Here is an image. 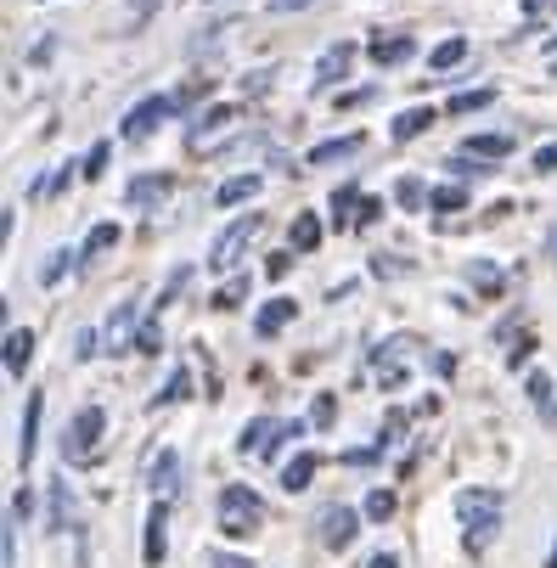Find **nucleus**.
Returning a JSON list of instances; mask_svg holds the SVG:
<instances>
[{"label": "nucleus", "mask_w": 557, "mask_h": 568, "mask_svg": "<svg viewBox=\"0 0 557 568\" xmlns=\"http://www.w3.org/2000/svg\"><path fill=\"white\" fill-rule=\"evenodd\" d=\"M45 529H68V484H51V496H45Z\"/></svg>", "instance_id": "obj_35"}, {"label": "nucleus", "mask_w": 557, "mask_h": 568, "mask_svg": "<svg viewBox=\"0 0 557 568\" xmlns=\"http://www.w3.org/2000/svg\"><path fill=\"white\" fill-rule=\"evenodd\" d=\"M406 271H412L406 260H394V254H372V276H377V282H394V276H406Z\"/></svg>", "instance_id": "obj_43"}, {"label": "nucleus", "mask_w": 557, "mask_h": 568, "mask_svg": "<svg viewBox=\"0 0 557 568\" xmlns=\"http://www.w3.org/2000/svg\"><path fill=\"white\" fill-rule=\"evenodd\" d=\"M355 152H361V135L350 130V135H333V141H315L304 152V164L310 170H327V164H344V158H355Z\"/></svg>", "instance_id": "obj_14"}, {"label": "nucleus", "mask_w": 557, "mask_h": 568, "mask_svg": "<svg viewBox=\"0 0 557 568\" xmlns=\"http://www.w3.org/2000/svg\"><path fill=\"white\" fill-rule=\"evenodd\" d=\"M366 102H372V85H361V91H344V97H338V108H344V113H355V108H366Z\"/></svg>", "instance_id": "obj_47"}, {"label": "nucleus", "mask_w": 557, "mask_h": 568, "mask_svg": "<svg viewBox=\"0 0 557 568\" xmlns=\"http://www.w3.org/2000/svg\"><path fill=\"white\" fill-rule=\"evenodd\" d=\"M175 113H181V102H175V97H141V102L124 113L119 135H124V141H146L158 124H164V119H175Z\"/></svg>", "instance_id": "obj_5"}, {"label": "nucleus", "mask_w": 557, "mask_h": 568, "mask_svg": "<svg viewBox=\"0 0 557 568\" xmlns=\"http://www.w3.org/2000/svg\"><path fill=\"white\" fill-rule=\"evenodd\" d=\"M135 349H141V355H158V349H164V327H158V315L135 327Z\"/></svg>", "instance_id": "obj_39"}, {"label": "nucleus", "mask_w": 557, "mask_h": 568, "mask_svg": "<svg viewBox=\"0 0 557 568\" xmlns=\"http://www.w3.org/2000/svg\"><path fill=\"white\" fill-rule=\"evenodd\" d=\"M124 7H130V12H135V23H146V18H152V12H158V0H124Z\"/></svg>", "instance_id": "obj_54"}, {"label": "nucleus", "mask_w": 557, "mask_h": 568, "mask_svg": "<svg viewBox=\"0 0 557 568\" xmlns=\"http://www.w3.org/2000/svg\"><path fill=\"white\" fill-rule=\"evenodd\" d=\"M546 57H557V34H551V40H546Z\"/></svg>", "instance_id": "obj_57"}, {"label": "nucleus", "mask_w": 557, "mask_h": 568, "mask_svg": "<svg viewBox=\"0 0 557 568\" xmlns=\"http://www.w3.org/2000/svg\"><path fill=\"white\" fill-rule=\"evenodd\" d=\"M79 260H85V248H57V254L40 265V282H45V287H57V282H62V276L79 265Z\"/></svg>", "instance_id": "obj_28"}, {"label": "nucleus", "mask_w": 557, "mask_h": 568, "mask_svg": "<svg viewBox=\"0 0 557 568\" xmlns=\"http://www.w3.org/2000/svg\"><path fill=\"white\" fill-rule=\"evenodd\" d=\"M225 124H236V108H231V102H214V108H203V113L186 124V141L203 146V141H209L214 130H225Z\"/></svg>", "instance_id": "obj_17"}, {"label": "nucleus", "mask_w": 557, "mask_h": 568, "mask_svg": "<svg viewBox=\"0 0 557 568\" xmlns=\"http://www.w3.org/2000/svg\"><path fill=\"white\" fill-rule=\"evenodd\" d=\"M119 242H124V231H119L113 220H97V225H91V236L79 242V248H85V260H102V254H113V248H119Z\"/></svg>", "instance_id": "obj_23"}, {"label": "nucleus", "mask_w": 557, "mask_h": 568, "mask_svg": "<svg viewBox=\"0 0 557 568\" xmlns=\"http://www.w3.org/2000/svg\"><path fill=\"white\" fill-rule=\"evenodd\" d=\"M175 484H181V450L164 445V450L146 462V490L152 496H175Z\"/></svg>", "instance_id": "obj_11"}, {"label": "nucleus", "mask_w": 557, "mask_h": 568, "mask_svg": "<svg viewBox=\"0 0 557 568\" xmlns=\"http://www.w3.org/2000/svg\"><path fill=\"white\" fill-rule=\"evenodd\" d=\"M287 242H293V254H315V248H322V220H315V214H298L293 231H287Z\"/></svg>", "instance_id": "obj_25"}, {"label": "nucleus", "mask_w": 557, "mask_h": 568, "mask_svg": "<svg viewBox=\"0 0 557 568\" xmlns=\"http://www.w3.org/2000/svg\"><path fill=\"white\" fill-rule=\"evenodd\" d=\"M102 344H108V349H135V298H124V304L102 321Z\"/></svg>", "instance_id": "obj_15"}, {"label": "nucleus", "mask_w": 557, "mask_h": 568, "mask_svg": "<svg viewBox=\"0 0 557 568\" xmlns=\"http://www.w3.org/2000/svg\"><path fill=\"white\" fill-rule=\"evenodd\" d=\"M29 513H34V496H29V490H18V496H12V518H18V524H29Z\"/></svg>", "instance_id": "obj_50"}, {"label": "nucleus", "mask_w": 557, "mask_h": 568, "mask_svg": "<svg viewBox=\"0 0 557 568\" xmlns=\"http://www.w3.org/2000/svg\"><path fill=\"white\" fill-rule=\"evenodd\" d=\"M551 254H557V225H551Z\"/></svg>", "instance_id": "obj_58"}, {"label": "nucleus", "mask_w": 557, "mask_h": 568, "mask_svg": "<svg viewBox=\"0 0 557 568\" xmlns=\"http://www.w3.org/2000/svg\"><path fill=\"white\" fill-rule=\"evenodd\" d=\"M428 209H434V214H462V209H467V192H462L456 181H450V186H434V192H428Z\"/></svg>", "instance_id": "obj_33"}, {"label": "nucleus", "mask_w": 557, "mask_h": 568, "mask_svg": "<svg viewBox=\"0 0 557 568\" xmlns=\"http://www.w3.org/2000/svg\"><path fill=\"white\" fill-rule=\"evenodd\" d=\"M327 209H333V231H350V225H355V214H361V186H355V181H344V186L333 192V203H327Z\"/></svg>", "instance_id": "obj_22"}, {"label": "nucleus", "mask_w": 557, "mask_h": 568, "mask_svg": "<svg viewBox=\"0 0 557 568\" xmlns=\"http://www.w3.org/2000/svg\"><path fill=\"white\" fill-rule=\"evenodd\" d=\"M79 175H85V170H73V164H62V170H57V175H51V186H57V192H68V186H73V181H79Z\"/></svg>", "instance_id": "obj_53"}, {"label": "nucleus", "mask_w": 557, "mask_h": 568, "mask_svg": "<svg viewBox=\"0 0 557 568\" xmlns=\"http://www.w3.org/2000/svg\"><path fill=\"white\" fill-rule=\"evenodd\" d=\"M366 51H372V62H377V68H401V62H412V57H417V40H412L406 29H394V34H372V45H366Z\"/></svg>", "instance_id": "obj_12"}, {"label": "nucleus", "mask_w": 557, "mask_h": 568, "mask_svg": "<svg viewBox=\"0 0 557 568\" xmlns=\"http://www.w3.org/2000/svg\"><path fill=\"white\" fill-rule=\"evenodd\" d=\"M108 158H113V141H97L85 158H79V170H85V181H102V175H108Z\"/></svg>", "instance_id": "obj_36"}, {"label": "nucleus", "mask_w": 557, "mask_h": 568, "mask_svg": "<svg viewBox=\"0 0 557 568\" xmlns=\"http://www.w3.org/2000/svg\"><path fill=\"white\" fill-rule=\"evenodd\" d=\"M496 102V91L490 85H479V91H456L450 102H445V113H485Z\"/></svg>", "instance_id": "obj_30"}, {"label": "nucleus", "mask_w": 557, "mask_h": 568, "mask_svg": "<svg viewBox=\"0 0 557 568\" xmlns=\"http://www.w3.org/2000/svg\"><path fill=\"white\" fill-rule=\"evenodd\" d=\"M361 568H401V551H372Z\"/></svg>", "instance_id": "obj_51"}, {"label": "nucleus", "mask_w": 557, "mask_h": 568, "mask_svg": "<svg viewBox=\"0 0 557 568\" xmlns=\"http://www.w3.org/2000/svg\"><path fill=\"white\" fill-rule=\"evenodd\" d=\"M214 524H220L225 540L254 535V529L265 524V501H260V490H249V484H225L220 501H214Z\"/></svg>", "instance_id": "obj_2"}, {"label": "nucleus", "mask_w": 557, "mask_h": 568, "mask_svg": "<svg viewBox=\"0 0 557 568\" xmlns=\"http://www.w3.org/2000/svg\"><path fill=\"white\" fill-rule=\"evenodd\" d=\"M209 568H254V557H243V551H225V546H214V551H209Z\"/></svg>", "instance_id": "obj_44"}, {"label": "nucleus", "mask_w": 557, "mask_h": 568, "mask_svg": "<svg viewBox=\"0 0 557 568\" xmlns=\"http://www.w3.org/2000/svg\"><path fill=\"white\" fill-rule=\"evenodd\" d=\"M310 0H265V12H276V18H287V12H304Z\"/></svg>", "instance_id": "obj_52"}, {"label": "nucleus", "mask_w": 557, "mask_h": 568, "mask_svg": "<svg viewBox=\"0 0 557 568\" xmlns=\"http://www.w3.org/2000/svg\"><path fill=\"white\" fill-rule=\"evenodd\" d=\"M546 568H557V540H551V551H546Z\"/></svg>", "instance_id": "obj_56"}, {"label": "nucleus", "mask_w": 557, "mask_h": 568, "mask_svg": "<svg viewBox=\"0 0 557 568\" xmlns=\"http://www.w3.org/2000/svg\"><path fill=\"white\" fill-rule=\"evenodd\" d=\"M394 507H401V501H394V490H372V496L361 501L366 524H388V518H394Z\"/></svg>", "instance_id": "obj_34"}, {"label": "nucleus", "mask_w": 557, "mask_h": 568, "mask_svg": "<svg viewBox=\"0 0 557 568\" xmlns=\"http://www.w3.org/2000/svg\"><path fill=\"white\" fill-rule=\"evenodd\" d=\"M29 366H34V333H29V327H12V333H7V377L23 383Z\"/></svg>", "instance_id": "obj_18"}, {"label": "nucleus", "mask_w": 557, "mask_h": 568, "mask_svg": "<svg viewBox=\"0 0 557 568\" xmlns=\"http://www.w3.org/2000/svg\"><path fill=\"white\" fill-rule=\"evenodd\" d=\"M551 73H557V57H551Z\"/></svg>", "instance_id": "obj_59"}, {"label": "nucleus", "mask_w": 557, "mask_h": 568, "mask_svg": "<svg viewBox=\"0 0 557 568\" xmlns=\"http://www.w3.org/2000/svg\"><path fill=\"white\" fill-rule=\"evenodd\" d=\"M462 152H467V158H507L513 141H507V135H467Z\"/></svg>", "instance_id": "obj_31"}, {"label": "nucleus", "mask_w": 557, "mask_h": 568, "mask_svg": "<svg viewBox=\"0 0 557 568\" xmlns=\"http://www.w3.org/2000/svg\"><path fill=\"white\" fill-rule=\"evenodd\" d=\"M467 62V40L462 34H450V40H439L434 51H428V68L434 73H450V68H462Z\"/></svg>", "instance_id": "obj_26"}, {"label": "nucleus", "mask_w": 557, "mask_h": 568, "mask_svg": "<svg viewBox=\"0 0 557 568\" xmlns=\"http://www.w3.org/2000/svg\"><path fill=\"white\" fill-rule=\"evenodd\" d=\"M164 557H170V496H152L146 529H141V562L146 568H164Z\"/></svg>", "instance_id": "obj_6"}, {"label": "nucleus", "mask_w": 557, "mask_h": 568, "mask_svg": "<svg viewBox=\"0 0 557 568\" xmlns=\"http://www.w3.org/2000/svg\"><path fill=\"white\" fill-rule=\"evenodd\" d=\"M287 321H293V298H265L254 315V338H276Z\"/></svg>", "instance_id": "obj_19"}, {"label": "nucleus", "mask_w": 557, "mask_h": 568, "mask_svg": "<svg viewBox=\"0 0 557 568\" xmlns=\"http://www.w3.org/2000/svg\"><path fill=\"white\" fill-rule=\"evenodd\" d=\"M401 434H406V412H388L383 428H377V450H394V445H401Z\"/></svg>", "instance_id": "obj_40"}, {"label": "nucleus", "mask_w": 557, "mask_h": 568, "mask_svg": "<svg viewBox=\"0 0 557 568\" xmlns=\"http://www.w3.org/2000/svg\"><path fill=\"white\" fill-rule=\"evenodd\" d=\"M467 282L479 287V293H490V298L502 293V271H496V265H485V260H479V265H467Z\"/></svg>", "instance_id": "obj_38"}, {"label": "nucleus", "mask_w": 557, "mask_h": 568, "mask_svg": "<svg viewBox=\"0 0 557 568\" xmlns=\"http://www.w3.org/2000/svg\"><path fill=\"white\" fill-rule=\"evenodd\" d=\"M350 62H355V45H350V40L327 45V51H322V62H315V91L344 85V79H350Z\"/></svg>", "instance_id": "obj_10"}, {"label": "nucleus", "mask_w": 557, "mask_h": 568, "mask_svg": "<svg viewBox=\"0 0 557 568\" xmlns=\"http://www.w3.org/2000/svg\"><path fill=\"white\" fill-rule=\"evenodd\" d=\"M445 170H450V175L462 181V175H479L485 164H467V152H456V158H445Z\"/></svg>", "instance_id": "obj_46"}, {"label": "nucleus", "mask_w": 557, "mask_h": 568, "mask_svg": "<svg viewBox=\"0 0 557 568\" xmlns=\"http://www.w3.org/2000/svg\"><path fill=\"white\" fill-rule=\"evenodd\" d=\"M535 170H540V175H557V141H546V146L535 152Z\"/></svg>", "instance_id": "obj_45"}, {"label": "nucleus", "mask_w": 557, "mask_h": 568, "mask_svg": "<svg viewBox=\"0 0 557 568\" xmlns=\"http://www.w3.org/2000/svg\"><path fill=\"white\" fill-rule=\"evenodd\" d=\"M102 434H108V412H102V405H79L68 434H62V462H91Z\"/></svg>", "instance_id": "obj_4"}, {"label": "nucleus", "mask_w": 557, "mask_h": 568, "mask_svg": "<svg viewBox=\"0 0 557 568\" xmlns=\"http://www.w3.org/2000/svg\"><path fill=\"white\" fill-rule=\"evenodd\" d=\"M333 417H338V394L322 388V394H315V405H310V428H333Z\"/></svg>", "instance_id": "obj_37"}, {"label": "nucleus", "mask_w": 557, "mask_h": 568, "mask_svg": "<svg viewBox=\"0 0 557 568\" xmlns=\"http://www.w3.org/2000/svg\"><path fill=\"white\" fill-rule=\"evenodd\" d=\"M97 349H102V333H79V349H73L79 361H91Z\"/></svg>", "instance_id": "obj_48"}, {"label": "nucleus", "mask_w": 557, "mask_h": 568, "mask_svg": "<svg viewBox=\"0 0 557 568\" xmlns=\"http://www.w3.org/2000/svg\"><path fill=\"white\" fill-rule=\"evenodd\" d=\"M456 513H462V524H467V551H485L496 535H502V513H507V501H502V490H462L456 496Z\"/></svg>", "instance_id": "obj_1"}, {"label": "nucleus", "mask_w": 557, "mask_h": 568, "mask_svg": "<svg viewBox=\"0 0 557 568\" xmlns=\"http://www.w3.org/2000/svg\"><path fill=\"white\" fill-rule=\"evenodd\" d=\"M170 192H175V181H170V175H135V181L124 186V203H130V209H141V214H152Z\"/></svg>", "instance_id": "obj_13"}, {"label": "nucleus", "mask_w": 557, "mask_h": 568, "mask_svg": "<svg viewBox=\"0 0 557 568\" xmlns=\"http://www.w3.org/2000/svg\"><path fill=\"white\" fill-rule=\"evenodd\" d=\"M524 394H529V405H535V412H540L546 423H557V405H551V377H546V372H529V377H524Z\"/></svg>", "instance_id": "obj_27"}, {"label": "nucleus", "mask_w": 557, "mask_h": 568, "mask_svg": "<svg viewBox=\"0 0 557 568\" xmlns=\"http://www.w3.org/2000/svg\"><path fill=\"white\" fill-rule=\"evenodd\" d=\"M260 175H231V181H220V192H214V209H236V203H249V197H260Z\"/></svg>", "instance_id": "obj_20"}, {"label": "nucleus", "mask_w": 557, "mask_h": 568, "mask_svg": "<svg viewBox=\"0 0 557 568\" xmlns=\"http://www.w3.org/2000/svg\"><path fill=\"white\" fill-rule=\"evenodd\" d=\"M361 529H366V513H355V507H327L315 518V535H322L327 551H350L361 540Z\"/></svg>", "instance_id": "obj_7"}, {"label": "nucleus", "mask_w": 557, "mask_h": 568, "mask_svg": "<svg viewBox=\"0 0 557 568\" xmlns=\"http://www.w3.org/2000/svg\"><path fill=\"white\" fill-rule=\"evenodd\" d=\"M186 282H192V265H175V271H170V282H164V287H158V310H164V304H175Z\"/></svg>", "instance_id": "obj_42"}, {"label": "nucleus", "mask_w": 557, "mask_h": 568, "mask_svg": "<svg viewBox=\"0 0 557 568\" xmlns=\"http://www.w3.org/2000/svg\"><path fill=\"white\" fill-rule=\"evenodd\" d=\"M394 203H401V209H428V186H423V175H401V181H394Z\"/></svg>", "instance_id": "obj_29"}, {"label": "nucleus", "mask_w": 557, "mask_h": 568, "mask_svg": "<svg viewBox=\"0 0 557 568\" xmlns=\"http://www.w3.org/2000/svg\"><path fill=\"white\" fill-rule=\"evenodd\" d=\"M271 434H276V417H254V423H243V434H236V456H265Z\"/></svg>", "instance_id": "obj_21"}, {"label": "nucleus", "mask_w": 557, "mask_h": 568, "mask_svg": "<svg viewBox=\"0 0 557 568\" xmlns=\"http://www.w3.org/2000/svg\"><path fill=\"white\" fill-rule=\"evenodd\" d=\"M260 225H265L260 214H236V220L214 236V248H209V271H214V276H231L236 265H243V248L254 242V231H260Z\"/></svg>", "instance_id": "obj_3"}, {"label": "nucleus", "mask_w": 557, "mask_h": 568, "mask_svg": "<svg viewBox=\"0 0 557 568\" xmlns=\"http://www.w3.org/2000/svg\"><path fill=\"white\" fill-rule=\"evenodd\" d=\"M383 214V197H361V214H355V225H372Z\"/></svg>", "instance_id": "obj_49"}, {"label": "nucleus", "mask_w": 557, "mask_h": 568, "mask_svg": "<svg viewBox=\"0 0 557 568\" xmlns=\"http://www.w3.org/2000/svg\"><path fill=\"white\" fill-rule=\"evenodd\" d=\"M186 394H192V372H186V366H175V372H170V383L152 394V412H158V405H175V399H186Z\"/></svg>", "instance_id": "obj_32"}, {"label": "nucleus", "mask_w": 557, "mask_h": 568, "mask_svg": "<svg viewBox=\"0 0 557 568\" xmlns=\"http://www.w3.org/2000/svg\"><path fill=\"white\" fill-rule=\"evenodd\" d=\"M243 298H249V276H231V282L214 293V310H236Z\"/></svg>", "instance_id": "obj_41"}, {"label": "nucleus", "mask_w": 557, "mask_h": 568, "mask_svg": "<svg viewBox=\"0 0 557 568\" xmlns=\"http://www.w3.org/2000/svg\"><path fill=\"white\" fill-rule=\"evenodd\" d=\"M434 119H439L434 108H406L401 119H394V124H388V135H394V141H417V135H423V130H428Z\"/></svg>", "instance_id": "obj_24"}, {"label": "nucleus", "mask_w": 557, "mask_h": 568, "mask_svg": "<svg viewBox=\"0 0 557 568\" xmlns=\"http://www.w3.org/2000/svg\"><path fill=\"white\" fill-rule=\"evenodd\" d=\"M406 344H412V338H388V344L372 355V366H377V388H383V394L406 388Z\"/></svg>", "instance_id": "obj_8"}, {"label": "nucleus", "mask_w": 557, "mask_h": 568, "mask_svg": "<svg viewBox=\"0 0 557 568\" xmlns=\"http://www.w3.org/2000/svg\"><path fill=\"white\" fill-rule=\"evenodd\" d=\"M40 412H45V394L34 388L29 405H23V423H18V467L23 473L34 467V450H40Z\"/></svg>", "instance_id": "obj_9"}, {"label": "nucleus", "mask_w": 557, "mask_h": 568, "mask_svg": "<svg viewBox=\"0 0 557 568\" xmlns=\"http://www.w3.org/2000/svg\"><path fill=\"white\" fill-rule=\"evenodd\" d=\"M518 12H524V18H540V12H546V0H518Z\"/></svg>", "instance_id": "obj_55"}, {"label": "nucleus", "mask_w": 557, "mask_h": 568, "mask_svg": "<svg viewBox=\"0 0 557 568\" xmlns=\"http://www.w3.org/2000/svg\"><path fill=\"white\" fill-rule=\"evenodd\" d=\"M315 467H322V456H315V450H298L293 462H282V478H276V484H282L287 496H304L310 484H315Z\"/></svg>", "instance_id": "obj_16"}]
</instances>
